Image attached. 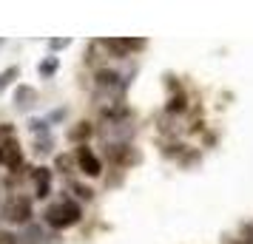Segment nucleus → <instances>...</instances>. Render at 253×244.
Listing matches in <instances>:
<instances>
[{
	"instance_id": "2",
	"label": "nucleus",
	"mask_w": 253,
	"mask_h": 244,
	"mask_svg": "<svg viewBox=\"0 0 253 244\" xmlns=\"http://www.w3.org/2000/svg\"><path fill=\"white\" fill-rule=\"evenodd\" d=\"M32 199L29 196H14L12 199V205L6 208V216L3 219H9L14 221V224H32Z\"/></svg>"
},
{
	"instance_id": "25",
	"label": "nucleus",
	"mask_w": 253,
	"mask_h": 244,
	"mask_svg": "<svg viewBox=\"0 0 253 244\" xmlns=\"http://www.w3.org/2000/svg\"><path fill=\"white\" fill-rule=\"evenodd\" d=\"M69 165H71L69 156H57V168H60V171H63V168H69Z\"/></svg>"
},
{
	"instance_id": "21",
	"label": "nucleus",
	"mask_w": 253,
	"mask_h": 244,
	"mask_svg": "<svg viewBox=\"0 0 253 244\" xmlns=\"http://www.w3.org/2000/svg\"><path fill=\"white\" fill-rule=\"evenodd\" d=\"M0 244H17V236H14V233L0 230Z\"/></svg>"
},
{
	"instance_id": "9",
	"label": "nucleus",
	"mask_w": 253,
	"mask_h": 244,
	"mask_svg": "<svg viewBox=\"0 0 253 244\" xmlns=\"http://www.w3.org/2000/svg\"><path fill=\"white\" fill-rule=\"evenodd\" d=\"M103 46L114 54V57H128L131 54V48H128V40H120V37H114V40H103Z\"/></svg>"
},
{
	"instance_id": "17",
	"label": "nucleus",
	"mask_w": 253,
	"mask_h": 244,
	"mask_svg": "<svg viewBox=\"0 0 253 244\" xmlns=\"http://www.w3.org/2000/svg\"><path fill=\"white\" fill-rule=\"evenodd\" d=\"M48 119H29V131L32 134H40V137H48Z\"/></svg>"
},
{
	"instance_id": "28",
	"label": "nucleus",
	"mask_w": 253,
	"mask_h": 244,
	"mask_svg": "<svg viewBox=\"0 0 253 244\" xmlns=\"http://www.w3.org/2000/svg\"><path fill=\"white\" fill-rule=\"evenodd\" d=\"M0 162H3V151H0Z\"/></svg>"
},
{
	"instance_id": "27",
	"label": "nucleus",
	"mask_w": 253,
	"mask_h": 244,
	"mask_svg": "<svg viewBox=\"0 0 253 244\" xmlns=\"http://www.w3.org/2000/svg\"><path fill=\"white\" fill-rule=\"evenodd\" d=\"M3 43H6V40H3V37H0V46H3Z\"/></svg>"
},
{
	"instance_id": "4",
	"label": "nucleus",
	"mask_w": 253,
	"mask_h": 244,
	"mask_svg": "<svg viewBox=\"0 0 253 244\" xmlns=\"http://www.w3.org/2000/svg\"><path fill=\"white\" fill-rule=\"evenodd\" d=\"M37 105V91L32 85H17L14 88V108L17 111H32Z\"/></svg>"
},
{
	"instance_id": "5",
	"label": "nucleus",
	"mask_w": 253,
	"mask_h": 244,
	"mask_svg": "<svg viewBox=\"0 0 253 244\" xmlns=\"http://www.w3.org/2000/svg\"><path fill=\"white\" fill-rule=\"evenodd\" d=\"M120 80H123V77H120L114 69H100L97 71V85H100V88H108V91H117V88H120V91H123L126 82H120Z\"/></svg>"
},
{
	"instance_id": "12",
	"label": "nucleus",
	"mask_w": 253,
	"mask_h": 244,
	"mask_svg": "<svg viewBox=\"0 0 253 244\" xmlns=\"http://www.w3.org/2000/svg\"><path fill=\"white\" fill-rule=\"evenodd\" d=\"M88 137H91V125H88V122H80L77 128L69 131V139L71 142H80V145H85V139H88Z\"/></svg>"
},
{
	"instance_id": "13",
	"label": "nucleus",
	"mask_w": 253,
	"mask_h": 244,
	"mask_svg": "<svg viewBox=\"0 0 253 244\" xmlns=\"http://www.w3.org/2000/svg\"><path fill=\"white\" fill-rule=\"evenodd\" d=\"M0 151H3V162L9 165V168H17V165H20V148H17V145L9 142V145L0 148Z\"/></svg>"
},
{
	"instance_id": "8",
	"label": "nucleus",
	"mask_w": 253,
	"mask_h": 244,
	"mask_svg": "<svg viewBox=\"0 0 253 244\" xmlns=\"http://www.w3.org/2000/svg\"><path fill=\"white\" fill-rule=\"evenodd\" d=\"M63 205V216H66V221H69V227L71 224H77V221L83 219V210L77 202H71V199H66V202H60Z\"/></svg>"
},
{
	"instance_id": "22",
	"label": "nucleus",
	"mask_w": 253,
	"mask_h": 244,
	"mask_svg": "<svg viewBox=\"0 0 253 244\" xmlns=\"http://www.w3.org/2000/svg\"><path fill=\"white\" fill-rule=\"evenodd\" d=\"M242 233H245V239H242V242L253 244V224H245V227H242Z\"/></svg>"
},
{
	"instance_id": "20",
	"label": "nucleus",
	"mask_w": 253,
	"mask_h": 244,
	"mask_svg": "<svg viewBox=\"0 0 253 244\" xmlns=\"http://www.w3.org/2000/svg\"><path fill=\"white\" fill-rule=\"evenodd\" d=\"M71 40H48V48L51 51H63V48H69Z\"/></svg>"
},
{
	"instance_id": "1",
	"label": "nucleus",
	"mask_w": 253,
	"mask_h": 244,
	"mask_svg": "<svg viewBox=\"0 0 253 244\" xmlns=\"http://www.w3.org/2000/svg\"><path fill=\"white\" fill-rule=\"evenodd\" d=\"M103 139L108 142V145H128V139L134 137V125L131 122H126V119H120V122H108V125H103Z\"/></svg>"
},
{
	"instance_id": "16",
	"label": "nucleus",
	"mask_w": 253,
	"mask_h": 244,
	"mask_svg": "<svg viewBox=\"0 0 253 244\" xmlns=\"http://www.w3.org/2000/svg\"><path fill=\"white\" fill-rule=\"evenodd\" d=\"M51 148H54L51 134H48V137H37V142H35V153H37V156H46V153H51Z\"/></svg>"
},
{
	"instance_id": "18",
	"label": "nucleus",
	"mask_w": 253,
	"mask_h": 244,
	"mask_svg": "<svg viewBox=\"0 0 253 244\" xmlns=\"http://www.w3.org/2000/svg\"><path fill=\"white\" fill-rule=\"evenodd\" d=\"M37 71H40V77H51V74L57 71V57H48V60H43V63L37 66Z\"/></svg>"
},
{
	"instance_id": "7",
	"label": "nucleus",
	"mask_w": 253,
	"mask_h": 244,
	"mask_svg": "<svg viewBox=\"0 0 253 244\" xmlns=\"http://www.w3.org/2000/svg\"><path fill=\"white\" fill-rule=\"evenodd\" d=\"M46 224L48 227H54V230H63V227H69V221L63 216V205H51L46 210Z\"/></svg>"
},
{
	"instance_id": "6",
	"label": "nucleus",
	"mask_w": 253,
	"mask_h": 244,
	"mask_svg": "<svg viewBox=\"0 0 253 244\" xmlns=\"http://www.w3.org/2000/svg\"><path fill=\"white\" fill-rule=\"evenodd\" d=\"M35 193L37 199H46L51 193V171L48 168H37L35 171Z\"/></svg>"
},
{
	"instance_id": "15",
	"label": "nucleus",
	"mask_w": 253,
	"mask_h": 244,
	"mask_svg": "<svg viewBox=\"0 0 253 244\" xmlns=\"http://www.w3.org/2000/svg\"><path fill=\"white\" fill-rule=\"evenodd\" d=\"M185 108H188L185 94H173L171 100H168V105H165V111H168V114H179V111H185Z\"/></svg>"
},
{
	"instance_id": "11",
	"label": "nucleus",
	"mask_w": 253,
	"mask_h": 244,
	"mask_svg": "<svg viewBox=\"0 0 253 244\" xmlns=\"http://www.w3.org/2000/svg\"><path fill=\"white\" fill-rule=\"evenodd\" d=\"M17 77H20V66H9V69L0 71V94L6 91V88H9L14 80H17Z\"/></svg>"
},
{
	"instance_id": "10",
	"label": "nucleus",
	"mask_w": 253,
	"mask_h": 244,
	"mask_svg": "<svg viewBox=\"0 0 253 244\" xmlns=\"http://www.w3.org/2000/svg\"><path fill=\"white\" fill-rule=\"evenodd\" d=\"M105 153L111 162H126L131 156V145H105Z\"/></svg>"
},
{
	"instance_id": "3",
	"label": "nucleus",
	"mask_w": 253,
	"mask_h": 244,
	"mask_svg": "<svg viewBox=\"0 0 253 244\" xmlns=\"http://www.w3.org/2000/svg\"><path fill=\"white\" fill-rule=\"evenodd\" d=\"M77 165H80L83 174L91 176V179L103 174V162H100V156H97V153H91L88 145H80V148H77Z\"/></svg>"
},
{
	"instance_id": "23",
	"label": "nucleus",
	"mask_w": 253,
	"mask_h": 244,
	"mask_svg": "<svg viewBox=\"0 0 253 244\" xmlns=\"http://www.w3.org/2000/svg\"><path fill=\"white\" fill-rule=\"evenodd\" d=\"M63 116H66V108H57V111L48 114V122H57V119H63Z\"/></svg>"
},
{
	"instance_id": "14",
	"label": "nucleus",
	"mask_w": 253,
	"mask_h": 244,
	"mask_svg": "<svg viewBox=\"0 0 253 244\" xmlns=\"http://www.w3.org/2000/svg\"><path fill=\"white\" fill-rule=\"evenodd\" d=\"M17 239H23L26 244H40L43 242V230H40L37 224H26V233L23 236H17Z\"/></svg>"
},
{
	"instance_id": "26",
	"label": "nucleus",
	"mask_w": 253,
	"mask_h": 244,
	"mask_svg": "<svg viewBox=\"0 0 253 244\" xmlns=\"http://www.w3.org/2000/svg\"><path fill=\"white\" fill-rule=\"evenodd\" d=\"M233 244H248V242H242V239H236V242H233Z\"/></svg>"
},
{
	"instance_id": "19",
	"label": "nucleus",
	"mask_w": 253,
	"mask_h": 244,
	"mask_svg": "<svg viewBox=\"0 0 253 244\" xmlns=\"http://www.w3.org/2000/svg\"><path fill=\"white\" fill-rule=\"evenodd\" d=\"M71 190H74V193H77L80 199H85V202L94 196V190H91V187H85V185H71Z\"/></svg>"
},
{
	"instance_id": "24",
	"label": "nucleus",
	"mask_w": 253,
	"mask_h": 244,
	"mask_svg": "<svg viewBox=\"0 0 253 244\" xmlns=\"http://www.w3.org/2000/svg\"><path fill=\"white\" fill-rule=\"evenodd\" d=\"M128 48L131 51H139V48H145V40H128Z\"/></svg>"
}]
</instances>
